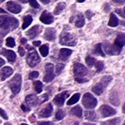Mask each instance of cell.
<instances>
[{
	"mask_svg": "<svg viewBox=\"0 0 125 125\" xmlns=\"http://www.w3.org/2000/svg\"><path fill=\"white\" fill-rule=\"evenodd\" d=\"M20 2H22V3H26L27 2V0H19Z\"/></svg>",
	"mask_w": 125,
	"mask_h": 125,
	"instance_id": "obj_51",
	"label": "cell"
},
{
	"mask_svg": "<svg viewBox=\"0 0 125 125\" xmlns=\"http://www.w3.org/2000/svg\"><path fill=\"white\" fill-rule=\"evenodd\" d=\"M21 108L23 109V111H25V112H28L29 110H30V108L29 107H27V106H25V104H22L21 105Z\"/></svg>",
	"mask_w": 125,
	"mask_h": 125,
	"instance_id": "obj_44",
	"label": "cell"
},
{
	"mask_svg": "<svg viewBox=\"0 0 125 125\" xmlns=\"http://www.w3.org/2000/svg\"><path fill=\"white\" fill-rule=\"evenodd\" d=\"M86 63L88 64V66H93L94 64L96 63V59L94 58V57H92V56H88L87 57H86Z\"/></svg>",
	"mask_w": 125,
	"mask_h": 125,
	"instance_id": "obj_32",
	"label": "cell"
},
{
	"mask_svg": "<svg viewBox=\"0 0 125 125\" xmlns=\"http://www.w3.org/2000/svg\"><path fill=\"white\" fill-rule=\"evenodd\" d=\"M77 1H78V2H84L85 0H77Z\"/></svg>",
	"mask_w": 125,
	"mask_h": 125,
	"instance_id": "obj_53",
	"label": "cell"
},
{
	"mask_svg": "<svg viewBox=\"0 0 125 125\" xmlns=\"http://www.w3.org/2000/svg\"><path fill=\"white\" fill-rule=\"evenodd\" d=\"M71 113L73 114V115H74L76 117H78V118H81L82 115H83V111H82V108L79 105H76L74 106L72 110H71Z\"/></svg>",
	"mask_w": 125,
	"mask_h": 125,
	"instance_id": "obj_23",
	"label": "cell"
},
{
	"mask_svg": "<svg viewBox=\"0 0 125 125\" xmlns=\"http://www.w3.org/2000/svg\"><path fill=\"white\" fill-rule=\"evenodd\" d=\"M94 54L99 55V56H104V53L103 51V45L101 43H98L96 45V47L94 49Z\"/></svg>",
	"mask_w": 125,
	"mask_h": 125,
	"instance_id": "obj_30",
	"label": "cell"
},
{
	"mask_svg": "<svg viewBox=\"0 0 125 125\" xmlns=\"http://www.w3.org/2000/svg\"><path fill=\"white\" fill-rule=\"evenodd\" d=\"M21 125H27V124H25V123H22Z\"/></svg>",
	"mask_w": 125,
	"mask_h": 125,
	"instance_id": "obj_55",
	"label": "cell"
},
{
	"mask_svg": "<svg viewBox=\"0 0 125 125\" xmlns=\"http://www.w3.org/2000/svg\"><path fill=\"white\" fill-rule=\"evenodd\" d=\"M85 25V18L82 14H78L77 15V18H76V21H75V25L77 27H82Z\"/></svg>",
	"mask_w": 125,
	"mask_h": 125,
	"instance_id": "obj_26",
	"label": "cell"
},
{
	"mask_svg": "<svg viewBox=\"0 0 125 125\" xmlns=\"http://www.w3.org/2000/svg\"><path fill=\"white\" fill-rule=\"evenodd\" d=\"M21 42H22V43H25V42H26V40H25V39H22Z\"/></svg>",
	"mask_w": 125,
	"mask_h": 125,
	"instance_id": "obj_50",
	"label": "cell"
},
{
	"mask_svg": "<svg viewBox=\"0 0 125 125\" xmlns=\"http://www.w3.org/2000/svg\"><path fill=\"white\" fill-rule=\"evenodd\" d=\"M1 54L3 55V56H5L8 58V60H9V62L10 63H13L15 61V59H16V54L11 50H2L1 51Z\"/></svg>",
	"mask_w": 125,
	"mask_h": 125,
	"instance_id": "obj_16",
	"label": "cell"
},
{
	"mask_svg": "<svg viewBox=\"0 0 125 125\" xmlns=\"http://www.w3.org/2000/svg\"><path fill=\"white\" fill-rule=\"evenodd\" d=\"M72 53H73L72 50L67 49V48H62V49L60 50V52H59V57H60V59H62V60H67L68 57L72 55Z\"/></svg>",
	"mask_w": 125,
	"mask_h": 125,
	"instance_id": "obj_20",
	"label": "cell"
},
{
	"mask_svg": "<svg viewBox=\"0 0 125 125\" xmlns=\"http://www.w3.org/2000/svg\"><path fill=\"white\" fill-rule=\"evenodd\" d=\"M5 125H11V124H10V123H6Z\"/></svg>",
	"mask_w": 125,
	"mask_h": 125,
	"instance_id": "obj_56",
	"label": "cell"
},
{
	"mask_svg": "<svg viewBox=\"0 0 125 125\" xmlns=\"http://www.w3.org/2000/svg\"><path fill=\"white\" fill-rule=\"evenodd\" d=\"M33 45H34V46H40V45H41V42H40V41L33 42Z\"/></svg>",
	"mask_w": 125,
	"mask_h": 125,
	"instance_id": "obj_46",
	"label": "cell"
},
{
	"mask_svg": "<svg viewBox=\"0 0 125 125\" xmlns=\"http://www.w3.org/2000/svg\"><path fill=\"white\" fill-rule=\"evenodd\" d=\"M121 121L120 118H117V119H112L110 120H107V121H104L103 122L101 125H119Z\"/></svg>",
	"mask_w": 125,
	"mask_h": 125,
	"instance_id": "obj_28",
	"label": "cell"
},
{
	"mask_svg": "<svg viewBox=\"0 0 125 125\" xmlns=\"http://www.w3.org/2000/svg\"><path fill=\"white\" fill-rule=\"evenodd\" d=\"M45 71H46V74L44 76L43 81L44 82H50L55 78V73H54V65L52 63H47L45 65Z\"/></svg>",
	"mask_w": 125,
	"mask_h": 125,
	"instance_id": "obj_7",
	"label": "cell"
},
{
	"mask_svg": "<svg viewBox=\"0 0 125 125\" xmlns=\"http://www.w3.org/2000/svg\"><path fill=\"white\" fill-rule=\"evenodd\" d=\"M39 72L37 71H34V72H31L30 73H29V78L30 79H35V78H38L39 77Z\"/></svg>",
	"mask_w": 125,
	"mask_h": 125,
	"instance_id": "obj_38",
	"label": "cell"
},
{
	"mask_svg": "<svg viewBox=\"0 0 125 125\" xmlns=\"http://www.w3.org/2000/svg\"><path fill=\"white\" fill-rule=\"evenodd\" d=\"M59 42L62 45H67V46H74L76 44V39L73 35L70 34L68 32H64L60 36Z\"/></svg>",
	"mask_w": 125,
	"mask_h": 125,
	"instance_id": "obj_4",
	"label": "cell"
},
{
	"mask_svg": "<svg viewBox=\"0 0 125 125\" xmlns=\"http://www.w3.org/2000/svg\"><path fill=\"white\" fill-rule=\"evenodd\" d=\"M32 16L30 15H25L24 17V23H23V25H22V28L23 29H25L27 26H29L30 24L32 23Z\"/></svg>",
	"mask_w": 125,
	"mask_h": 125,
	"instance_id": "obj_25",
	"label": "cell"
},
{
	"mask_svg": "<svg viewBox=\"0 0 125 125\" xmlns=\"http://www.w3.org/2000/svg\"><path fill=\"white\" fill-rule=\"evenodd\" d=\"M100 112L104 118H107L110 116H114L116 114V110L108 105H102L100 107Z\"/></svg>",
	"mask_w": 125,
	"mask_h": 125,
	"instance_id": "obj_9",
	"label": "cell"
},
{
	"mask_svg": "<svg viewBox=\"0 0 125 125\" xmlns=\"http://www.w3.org/2000/svg\"><path fill=\"white\" fill-rule=\"evenodd\" d=\"M38 125H54V123L50 121H42V122H39Z\"/></svg>",
	"mask_w": 125,
	"mask_h": 125,
	"instance_id": "obj_41",
	"label": "cell"
},
{
	"mask_svg": "<svg viewBox=\"0 0 125 125\" xmlns=\"http://www.w3.org/2000/svg\"><path fill=\"white\" fill-rule=\"evenodd\" d=\"M26 61L27 64L30 66V67H35L36 65H38L40 61H41V58L38 55V53L35 50H31L29 52L27 58H26Z\"/></svg>",
	"mask_w": 125,
	"mask_h": 125,
	"instance_id": "obj_6",
	"label": "cell"
},
{
	"mask_svg": "<svg viewBox=\"0 0 125 125\" xmlns=\"http://www.w3.org/2000/svg\"><path fill=\"white\" fill-rule=\"evenodd\" d=\"M65 117V113L63 110H58L56 114V120H61Z\"/></svg>",
	"mask_w": 125,
	"mask_h": 125,
	"instance_id": "obj_34",
	"label": "cell"
},
{
	"mask_svg": "<svg viewBox=\"0 0 125 125\" xmlns=\"http://www.w3.org/2000/svg\"><path fill=\"white\" fill-rule=\"evenodd\" d=\"M12 73L13 71L10 67H4L3 69L1 70V72H0V78H1V80L2 81L6 80L7 78H9L10 75L12 74Z\"/></svg>",
	"mask_w": 125,
	"mask_h": 125,
	"instance_id": "obj_15",
	"label": "cell"
},
{
	"mask_svg": "<svg viewBox=\"0 0 125 125\" xmlns=\"http://www.w3.org/2000/svg\"><path fill=\"white\" fill-rule=\"evenodd\" d=\"M21 84H22V76L20 73L15 74L12 79L9 82V87L11 89L13 94H18L20 92Z\"/></svg>",
	"mask_w": 125,
	"mask_h": 125,
	"instance_id": "obj_3",
	"label": "cell"
},
{
	"mask_svg": "<svg viewBox=\"0 0 125 125\" xmlns=\"http://www.w3.org/2000/svg\"><path fill=\"white\" fill-rule=\"evenodd\" d=\"M0 116H1L3 119H9V118H8V115L6 114V112H5L3 109H1V108H0Z\"/></svg>",
	"mask_w": 125,
	"mask_h": 125,
	"instance_id": "obj_39",
	"label": "cell"
},
{
	"mask_svg": "<svg viewBox=\"0 0 125 125\" xmlns=\"http://www.w3.org/2000/svg\"><path fill=\"white\" fill-rule=\"evenodd\" d=\"M7 9L12 13H20V11L22 10L21 6L13 1H9L7 3Z\"/></svg>",
	"mask_w": 125,
	"mask_h": 125,
	"instance_id": "obj_11",
	"label": "cell"
},
{
	"mask_svg": "<svg viewBox=\"0 0 125 125\" xmlns=\"http://www.w3.org/2000/svg\"><path fill=\"white\" fill-rule=\"evenodd\" d=\"M6 44H7V46H9V47H14V46H15V41H14L11 37L7 38Z\"/></svg>",
	"mask_w": 125,
	"mask_h": 125,
	"instance_id": "obj_33",
	"label": "cell"
},
{
	"mask_svg": "<svg viewBox=\"0 0 125 125\" xmlns=\"http://www.w3.org/2000/svg\"><path fill=\"white\" fill-rule=\"evenodd\" d=\"M40 20L45 25H50L54 22V17L48 11H43L42 14L41 15V17H40Z\"/></svg>",
	"mask_w": 125,
	"mask_h": 125,
	"instance_id": "obj_13",
	"label": "cell"
},
{
	"mask_svg": "<svg viewBox=\"0 0 125 125\" xmlns=\"http://www.w3.org/2000/svg\"><path fill=\"white\" fill-rule=\"evenodd\" d=\"M25 104L28 105L29 108L33 106H37L38 104H39V99L35 95H32V94L27 95L25 97Z\"/></svg>",
	"mask_w": 125,
	"mask_h": 125,
	"instance_id": "obj_12",
	"label": "cell"
},
{
	"mask_svg": "<svg viewBox=\"0 0 125 125\" xmlns=\"http://www.w3.org/2000/svg\"><path fill=\"white\" fill-rule=\"evenodd\" d=\"M18 52H19V54H20V56H25V50H24V48H22V47H19Z\"/></svg>",
	"mask_w": 125,
	"mask_h": 125,
	"instance_id": "obj_43",
	"label": "cell"
},
{
	"mask_svg": "<svg viewBox=\"0 0 125 125\" xmlns=\"http://www.w3.org/2000/svg\"><path fill=\"white\" fill-rule=\"evenodd\" d=\"M52 113H53V105L51 104H48L43 109H42L40 111V117L48 118V117H50L51 115H52Z\"/></svg>",
	"mask_w": 125,
	"mask_h": 125,
	"instance_id": "obj_14",
	"label": "cell"
},
{
	"mask_svg": "<svg viewBox=\"0 0 125 125\" xmlns=\"http://www.w3.org/2000/svg\"><path fill=\"white\" fill-rule=\"evenodd\" d=\"M2 41H3V33L0 32V46H1V44H2Z\"/></svg>",
	"mask_w": 125,
	"mask_h": 125,
	"instance_id": "obj_48",
	"label": "cell"
},
{
	"mask_svg": "<svg viewBox=\"0 0 125 125\" xmlns=\"http://www.w3.org/2000/svg\"><path fill=\"white\" fill-rule=\"evenodd\" d=\"M113 1L117 4H120V5H123L125 3V0H113Z\"/></svg>",
	"mask_w": 125,
	"mask_h": 125,
	"instance_id": "obj_45",
	"label": "cell"
},
{
	"mask_svg": "<svg viewBox=\"0 0 125 125\" xmlns=\"http://www.w3.org/2000/svg\"><path fill=\"white\" fill-rule=\"evenodd\" d=\"M119 25V19L117 18V16L115 15V13H111L110 14V19H109V22H108V25L109 26H112L115 27Z\"/></svg>",
	"mask_w": 125,
	"mask_h": 125,
	"instance_id": "obj_21",
	"label": "cell"
},
{
	"mask_svg": "<svg viewBox=\"0 0 125 125\" xmlns=\"http://www.w3.org/2000/svg\"><path fill=\"white\" fill-rule=\"evenodd\" d=\"M33 86H34V89L37 93H41L42 91V88H43V85L41 81H35L33 83Z\"/></svg>",
	"mask_w": 125,
	"mask_h": 125,
	"instance_id": "obj_27",
	"label": "cell"
},
{
	"mask_svg": "<svg viewBox=\"0 0 125 125\" xmlns=\"http://www.w3.org/2000/svg\"><path fill=\"white\" fill-rule=\"evenodd\" d=\"M64 64H57L56 66V74H59L61 72H62V70L64 69Z\"/></svg>",
	"mask_w": 125,
	"mask_h": 125,
	"instance_id": "obj_36",
	"label": "cell"
},
{
	"mask_svg": "<svg viewBox=\"0 0 125 125\" xmlns=\"http://www.w3.org/2000/svg\"><path fill=\"white\" fill-rule=\"evenodd\" d=\"M111 80H112V77H111V76H104V77H103L102 80H101V83L95 85L93 87L92 91H93L96 95H101V94L104 92L105 87L111 82Z\"/></svg>",
	"mask_w": 125,
	"mask_h": 125,
	"instance_id": "obj_2",
	"label": "cell"
},
{
	"mask_svg": "<svg viewBox=\"0 0 125 125\" xmlns=\"http://www.w3.org/2000/svg\"><path fill=\"white\" fill-rule=\"evenodd\" d=\"M4 64H5V60L2 59V58H0V68H1V66H3Z\"/></svg>",
	"mask_w": 125,
	"mask_h": 125,
	"instance_id": "obj_47",
	"label": "cell"
},
{
	"mask_svg": "<svg viewBox=\"0 0 125 125\" xmlns=\"http://www.w3.org/2000/svg\"><path fill=\"white\" fill-rule=\"evenodd\" d=\"M4 1H5V0H0V2H4Z\"/></svg>",
	"mask_w": 125,
	"mask_h": 125,
	"instance_id": "obj_54",
	"label": "cell"
},
{
	"mask_svg": "<svg viewBox=\"0 0 125 125\" xmlns=\"http://www.w3.org/2000/svg\"><path fill=\"white\" fill-rule=\"evenodd\" d=\"M116 12L119 13V14L120 15V16H121V17H122V18L124 17V13H123V10H119V9H117V10H116Z\"/></svg>",
	"mask_w": 125,
	"mask_h": 125,
	"instance_id": "obj_42",
	"label": "cell"
},
{
	"mask_svg": "<svg viewBox=\"0 0 125 125\" xmlns=\"http://www.w3.org/2000/svg\"><path fill=\"white\" fill-rule=\"evenodd\" d=\"M85 116H86V119L90 120V121H96L97 120V115L94 111H86Z\"/></svg>",
	"mask_w": 125,
	"mask_h": 125,
	"instance_id": "obj_22",
	"label": "cell"
},
{
	"mask_svg": "<svg viewBox=\"0 0 125 125\" xmlns=\"http://www.w3.org/2000/svg\"><path fill=\"white\" fill-rule=\"evenodd\" d=\"M68 95H69V94H68L67 91H64V92H62V93L56 95V97H55V99H54V103L56 104V105L61 106V105H63V104H64L65 100L68 98Z\"/></svg>",
	"mask_w": 125,
	"mask_h": 125,
	"instance_id": "obj_10",
	"label": "cell"
},
{
	"mask_svg": "<svg viewBox=\"0 0 125 125\" xmlns=\"http://www.w3.org/2000/svg\"><path fill=\"white\" fill-rule=\"evenodd\" d=\"M29 4L32 8H35V9H39L40 8V5L37 2V0H29Z\"/></svg>",
	"mask_w": 125,
	"mask_h": 125,
	"instance_id": "obj_37",
	"label": "cell"
},
{
	"mask_svg": "<svg viewBox=\"0 0 125 125\" xmlns=\"http://www.w3.org/2000/svg\"><path fill=\"white\" fill-rule=\"evenodd\" d=\"M19 25V22L17 19L2 15L0 16V28H2L5 31H9L11 29H15Z\"/></svg>",
	"mask_w": 125,
	"mask_h": 125,
	"instance_id": "obj_1",
	"label": "cell"
},
{
	"mask_svg": "<svg viewBox=\"0 0 125 125\" xmlns=\"http://www.w3.org/2000/svg\"><path fill=\"white\" fill-rule=\"evenodd\" d=\"M65 7H66V4L65 3H63V2H60V3H58L57 5H56V9H55V11L54 13L57 15V14H59L60 12H62L63 10L65 9Z\"/></svg>",
	"mask_w": 125,
	"mask_h": 125,
	"instance_id": "obj_29",
	"label": "cell"
},
{
	"mask_svg": "<svg viewBox=\"0 0 125 125\" xmlns=\"http://www.w3.org/2000/svg\"><path fill=\"white\" fill-rule=\"evenodd\" d=\"M41 1H42L43 4H48V3L50 2V0H41Z\"/></svg>",
	"mask_w": 125,
	"mask_h": 125,
	"instance_id": "obj_49",
	"label": "cell"
},
{
	"mask_svg": "<svg viewBox=\"0 0 125 125\" xmlns=\"http://www.w3.org/2000/svg\"><path fill=\"white\" fill-rule=\"evenodd\" d=\"M83 125H94V124H91V123H84Z\"/></svg>",
	"mask_w": 125,
	"mask_h": 125,
	"instance_id": "obj_52",
	"label": "cell"
},
{
	"mask_svg": "<svg viewBox=\"0 0 125 125\" xmlns=\"http://www.w3.org/2000/svg\"><path fill=\"white\" fill-rule=\"evenodd\" d=\"M43 38L46 41H49V42H53L55 39H56V30L54 28H47L45 32H44V36Z\"/></svg>",
	"mask_w": 125,
	"mask_h": 125,
	"instance_id": "obj_17",
	"label": "cell"
},
{
	"mask_svg": "<svg viewBox=\"0 0 125 125\" xmlns=\"http://www.w3.org/2000/svg\"><path fill=\"white\" fill-rule=\"evenodd\" d=\"M40 33H41V26L40 25H34L32 28H30L27 31V36L29 37V39H34L35 37H37Z\"/></svg>",
	"mask_w": 125,
	"mask_h": 125,
	"instance_id": "obj_18",
	"label": "cell"
},
{
	"mask_svg": "<svg viewBox=\"0 0 125 125\" xmlns=\"http://www.w3.org/2000/svg\"><path fill=\"white\" fill-rule=\"evenodd\" d=\"M82 104L87 109H92L97 105V99L90 93H86L83 97Z\"/></svg>",
	"mask_w": 125,
	"mask_h": 125,
	"instance_id": "obj_5",
	"label": "cell"
},
{
	"mask_svg": "<svg viewBox=\"0 0 125 125\" xmlns=\"http://www.w3.org/2000/svg\"><path fill=\"white\" fill-rule=\"evenodd\" d=\"M95 67H96L97 72L103 71V69H104V62H103V61H97V62H96V65H95Z\"/></svg>",
	"mask_w": 125,
	"mask_h": 125,
	"instance_id": "obj_35",
	"label": "cell"
},
{
	"mask_svg": "<svg viewBox=\"0 0 125 125\" xmlns=\"http://www.w3.org/2000/svg\"><path fill=\"white\" fill-rule=\"evenodd\" d=\"M125 44V35L124 34H119V36L117 37V39H116V41H115V43H114V45L116 46V47H118L119 49H122V47L124 46Z\"/></svg>",
	"mask_w": 125,
	"mask_h": 125,
	"instance_id": "obj_19",
	"label": "cell"
},
{
	"mask_svg": "<svg viewBox=\"0 0 125 125\" xmlns=\"http://www.w3.org/2000/svg\"><path fill=\"white\" fill-rule=\"evenodd\" d=\"M40 52L42 54V56H46L48 55V52H49V49H48V46L47 45H42L40 47Z\"/></svg>",
	"mask_w": 125,
	"mask_h": 125,
	"instance_id": "obj_31",
	"label": "cell"
},
{
	"mask_svg": "<svg viewBox=\"0 0 125 125\" xmlns=\"http://www.w3.org/2000/svg\"><path fill=\"white\" fill-rule=\"evenodd\" d=\"M88 69L81 63H75L73 67V73L76 77H83L84 75L87 73Z\"/></svg>",
	"mask_w": 125,
	"mask_h": 125,
	"instance_id": "obj_8",
	"label": "cell"
},
{
	"mask_svg": "<svg viewBox=\"0 0 125 125\" xmlns=\"http://www.w3.org/2000/svg\"><path fill=\"white\" fill-rule=\"evenodd\" d=\"M75 81L77 83H85V82H87V79H84V78H81V77H76Z\"/></svg>",
	"mask_w": 125,
	"mask_h": 125,
	"instance_id": "obj_40",
	"label": "cell"
},
{
	"mask_svg": "<svg viewBox=\"0 0 125 125\" xmlns=\"http://www.w3.org/2000/svg\"><path fill=\"white\" fill-rule=\"evenodd\" d=\"M80 99V93H75L74 95H73V97H71L69 99V101L67 102V104L68 105H72V104H76Z\"/></svg>",
	"mask_w": 125,
	"mask_h": 125,
	"instance_id": "obj_24",
	"label": "cell"
}]
</instances>
